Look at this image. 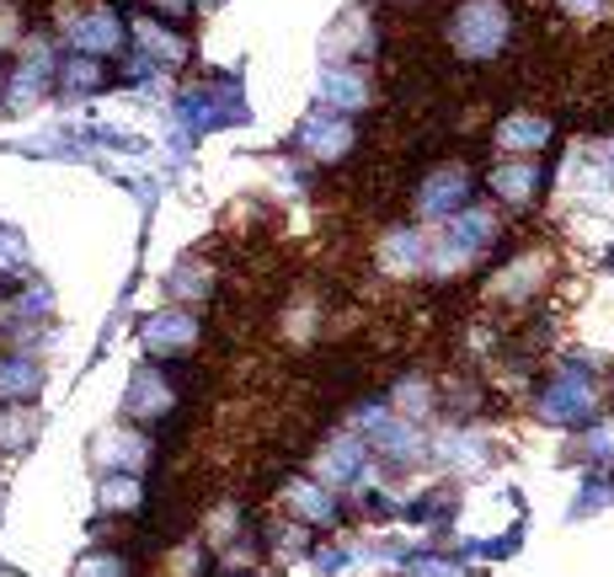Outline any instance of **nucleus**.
Returning a JSON list of instances; mask_svg holds the SVG:
<instances>
[{"label": "nucleus", "mask_w": 614, "mask_h": 577, "mask_svg": "<svg viewBox=\"0 0 614 577\" xmlns=\"http://www.w3.org/2000/svg\"><path fill=\"white\" fill-rule=\"evenodd\" d=\"M454 43H459V54H470V59H491V54L508 43V5H502V0H470V5H459V16H454Z\"/></svg>", "instance_id": "f257e3e1"}, {"label": "nucleus", "mask_w": 614, "mask_h": 577, "mask_svg": "<svg viewBox=\"0 0 614 577\" xmlns=\"http://www.w3.org/2000/svg\"><path fill=\"white\" fill-rule=\"evenodd\" d=\"M593 407H599V396H593V380L582 370H567L561 380H550V391L539 396V417H545V422H561V428L588 422Z\"/></svg>", "instance_id": "f03ea898"}, {"label": "nucleus", "mask_w": 614, "mask_h": 577, "mask_svg": "<svg viewBox=\"0 0 614 577\" xmlns=\"http://www.w3.org/2000/svg\"><path fill=\"white\" fill-rule=\"evenodd\" d=\"M182 118H187V128L241 124L246 102H236V91H187V97H182Z\"/></svg>", "instance_id": "7ed1b4c3"}, {"label": "nucleus", "mask_w": 614, "mask_h": 577, "mask_svg": "<svg viewBox=\"0 0 614 577\" xmlns=\"http://www.w3.org/2000/svg\"><path fill=\"white\" fill-rule=\"evenodd\" d=\"M491 236H497V225H491V214H459L450 225V251L439 257V268L450 273L454 262H465V257H476V251L491 247Z\"/></svg>", "instance_id": "20e7f679"}, {"label": "nucleus", "mask_w": 614, "mask_h": 577, "mask_svg": "<svg viewBox=\"0 0 614 577\" xmlns=\"http://www.w3.org/2000/svg\"><path fill=\"white\" fill-rule=\"evenodd\" d=\"M299 145L310 156H321V161H337V156L353 150V128L342 124V118H305L299 124Z\"/></svg>", "instance_id": "39448f33"}, {"label": "nucleus", "mask_w": 614, "mask_h": 577, "mask_svg": "<svg viewBox=\"0 0 614 577\" xmlns=\"http://www.w3.org/2000/svg\"><path fill=\"white\" fill-rule=\"evenodd\" d=\"M465 193H470V177H465L459 166H444V171H433V177H428V188H422V208H428V214H450V208L465 204Z\"/></svg>", "instance_id": "423d86ee"}, {"label": "nucleus", "mask_w": 614, "mask_h": 577, "mask_svg": "<svg viewBox=\"0 0 614 577\" xmlns=\"http://www.w3.org/2000/svg\"><path fill=\"white\" fill-rule=\"evenodd\" d=\"M118 43H123V22L113 11H91V16L76 22V48L81 54H113Z\"/></svg>", "instance_id": "0eeeda50"}, {"label": "nucleus", "mask_w": 614, "mask_h": 577, "mask_svg": "<svg viewBox=\"0 0 614 577\" xmlns=\"http://www.w3.org/2000/svg\"><path fill=\"white\" fill-rule=\"evenodd\" d=\"M316 91H321V102H327V108H337V113H353V108H364V102H368L364 76H353V70H327Z\"/></svg>", "instance_id": "6e6552de"}, {"label": "nucleus", "mask_w": 614, "mask_h": 577, "mask_svg": "<svg viewBox=\"0 0 614 577\" xmlns=\"http://www.w3.org/2000/svg\"><path fill=\"white\" fill-rule=\"evenodd\" d=\"M198 337V327H193V316H182V310H166V316H156L150 327H145V348H187Z\"/></svg>", "instance_id": "1a4fd4ad"}, {"label": "nucleus", "mask_w": 614, "mask_h": 577, "mask_svg": "<svg viewBox=\"0 0 614 577\" xmlns=\"http://www.w3.org/2000/svg\"><path fill=\"white\" fill-rule=\"evenodd\" d=\"M321 476H327V482H359V476H364V444H359V439H337V444L321 454Z\"/></svg>", "instance_id": "9d476101"}, {"label": "nucleus", "mask_w": 614, "mask_h": 577, "mask_svg": "<svg viewBox=\"0 0 614 577\" xmlns=\"http://www.w3.org/2000/svg\"><path fill=\"white\" fill-rule=\"evenodd\" d=\"M545 139H550V124H545V118H530V113L502 118V128H497V145H502V150H539Z\"/></svg>", "instance_id": "9b49d317"}, {"label": "nucleus", "mask_w": 614, "mask_h": 577, "mask_svg": "<svg viewBox=\"0 0 614 577\" xmlns=\"http://www.w3.org/2000/svg\"><path fill=\"white\" fill-rule=\"evenodd\" d=\"M288 502H294L310 524H331V519H337V502H331L316 482H294V487H288Z\"/></svg>", "instance_id": "f8f14e48"}, {"label": "nucleus", "mask_w": 614, "mask_h": 577, "mask_svg": "<svg viewBox=\"0 0 614 577\" xmlns=\"http://www.w3.org/2000/svg\"><path fill=\"white\" fill-rule=\"evenodd\" d=\"M43 81H48V48L38 43V48L27 54V65L16 70V81H11V102H33L43 91Z\"/></svg>", "instance_id": "ddd939ff"}, {"label": "nucleus", "mask_w": 614, "mask_h": 577, "mask_svg": "<svg viewBox=\"0 0 614 577\" xmlns=\"http://www.w3.org/2000/svg\"><path fill=\"white\" fill-rule=\"evenodd\" d=\"M534 182H539L534 166H497V171H491V188H497L508 204H524V199L534 193Z\"/></svg>", "instance_id": "4468645a"}, {"label": "nucleus", "mask_w": 614, "mask_h": 577, "mask_svg": "<svg viewBox=\"0 0 614 577\" xmlns=\"http://www.w3.org/2000/svg\"><path fill=\"white\" fill-rule=\"evenodd\" d=\"M38 391V364L33 359H5L0 364V396L16 401V396H33Z\"/></svg>", "instance_id": "2eb2a0df"}, {"label": "nucleus", "mask_w": 614, "mask_h": 577, "mask_svg": "<svg viewBox=\"0 0 614 577\" xmlns=\"http://www.w3.org/2000/svg\"><path fill=\"white\" fill-rule=\"evenodd\" d=\"M385 262H390L396 273H411V268L422 262V236H417V230H396V236L385 241Z\"/></svg>", "instance_id": "dca6fc26"}, {"label": "nucleus", "mask_w": 614, "mask_h": 577, "mask_svg": "<svg viewBox=\"0 0 614 577\" xmlns=\"http://www.w3.org/2000/svg\"><path fill=\"white\" fill-rule=\"evenodd\" d=\"M134 33H139V43H145V48H150L156 59H166V65H171V59H182V38L161 33L156 22H134Z\"/></svg>", "instance_id": "f3484780"}, {"label": "nucleus", "mask_w": 614, "mask_h": 577, "mask_svg": "<svg viewBox=\"0 0 614 577\" xmlns=\"http://www.w3.org/2000/svg\"><path fill=\"white\" fill-rule=\"evenodd\" d=\"M166 407V385L156 374H134V412H161Z\"/></svg>", "instance_id": "a211bd4d"}, {"label": "nucleus", "mask_w": 614, "mask_h": 577, "mask_svg": "<svg viewBox=\"0 0 614 577\" xmlns=\"http://www.w3.org/2000/svg\"><path fill=\"white\" fill-rule=\"evenodd\" d=\"M22 268H27V247H22V236L0 225V273H22Z\"/></svg>", "instance_id": "6ab92c4d"}, {"label": "nucleus", "mask_w": 614, "mask_h": 577, "mask_svg": "<svg viewBox=\"0 0 614 577\" xmlns=\"http://www.w3.org/2000/svg\"><path fill=\"white\" fill-rule=\"evenodd\" d=\"M610 502H614V482H599V476H593V482L582 487V497H577L572 519H582V513H593V508H610Z\"/></svg>", "instance_id": "aec40b11"}, {"label": "nucleus", "mask_w": 614, "mask_h": 577, "mask_svg": "<svg viewBox=\"0 0 614 577\" xmlns=\"http://www.w3.org/2000/svg\"><path fill=\"white\" fill-rule=\"evenodd\" d=\"M411 577H465V567H459V562H444V556H422V562L411 567Z\"/></svg>", "instance_id": "412c9836"}, {"label": "nucleus", "mask_w": 614, "mask_h": 577, "mask_svg": "<svg viewBox=\"0 0 614 577\" xmlns=\"http://www.w3.org/2000/svg\"><path fill=\"white\" fill-rule=\"evenodd\" d=\"M107 460H123V465H139L145 460V444L134 433H123V444H107Z\"/></svg>", "instance_id": "4be33fe9"}, {"label": "nucleus", "mask_w": 614, "mask_h": 577, "mask_svg": "<svg viewBox=\"0 0 614 577\" xmlns=\"http://www.w3.org/2000/svg\"><path fill=\"white\" fill-rule=\"evenodd\" d=\"M139 487H134V476H107V502H134Z\"/></svg>", "instance_id": "5701e85b"}, {"label": "nucleus", "mask_w": 614, "mask_h": 577, "mask_svg": "<svg viewBox=\"0 0 614 577\" xmlns=\"http://www.w3.org/2000/svg\"><path fill=\"white\" fill-rule=\"evenodd\" d=\"M588 450L599 454V460H614V428H599V433L588 439Z\"/></svg>", "instance_id": "b1692460"}, {"label": "nucleus", "mask_w": 614, "mask_h": 577, "mask_svg": "<svg viewBox=\"0 0 614 577\" xmlns=\"http://www.w3.org/2000/svg\"><path fill=\"white\" fill-rule=\"evenodd\" d=\"M81 577H123V567L118 562H107V556H96V562H86L81 567Z\"/></svg>", "instance_id": "393cba45"}, {"label": "nucleus", "mask_w": 614, "mask_h": 577, "mask_svg": "<svg viewBox=\"0 0 614 577\" xmlns=\"http://www.w3.org/2000/svg\"><path fill=\"white\" fill-rule=\"evenodd\" d=\"M96 81V65H91V59H76V65H70V86H91Z\"/></svg>", "instance_id": "a878e982"}, {"label": "nucleus", "mask_w": 614, "mask_h": 577, "mask_svg": "<svg viewBox=\"0 0 614 577\" xmlns=\"http://www.w3.org/2000/svg\"><path fill=\"white\" fill-rule=\"evenodd\" d=\"M43 305H48V294H43V288H33V294L22 299V316H38Z\"/></svg>", "instance_id": "bb28decb"}, {"label": "nucleus", "mask_w": 614, "mask_h": 577, "mask_svg": "<svg viewBox=\"0 0 614 577\" xmlns=\"http://www.w3.org/2000/svg\"><path fill=\"white\" fill-rule=\"evenodd\" d=\"M401 396H407V412H417V407H428V391H422V385H407Z\"/></svg>", "instance_id": "cd10ccee"}, {"label": "nucleus", "mask_w": 614, "mask_h": 577, "mask_svg": "<svg viewBox=\"0 0 614 577\" xmlns=\"http://www.w3.org/2000/svg\"><path fill=\"white\" fill-rule=\"evenodd\" d=\"M561 5H567V11H582V16H588V11H599L604 0H561Z\"/></svg>", "instance_id": "c85d7f7f"}, {"label": "nucleus", "mask_w": 614, "mask_h": 577, "mask_svg": "<svg viewBox=\"0 0 614 577\" xmlns=\"http://www.w3.org/2000/svg\"><path fill=\"white\" fill-rule=\"evenodd\" d=\"M599 156H604V161L614 166V139H610V145H604V150H599Z\"/></svg>", "instance_id": "c756f323"}, {"label": "nucleus", "mask_w": 614, "mask_h": 577, "mask_svg": "<svg viewBox=\"0 0 614 577\" xmlns=\"http://www.w3.org/2000/svg\"><path fill=\"white\" fill-rule=\"evenodd\" d=\"M161 5H171V11H182V5H187V0H161Z\"/></svg>", "instance_id": "7c9ffc66"}]
</instances>
